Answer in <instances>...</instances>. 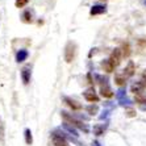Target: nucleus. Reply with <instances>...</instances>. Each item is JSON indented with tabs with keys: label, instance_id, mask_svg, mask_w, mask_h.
<instances>
[{
	"label": "nucleus",
	"instance_id": "5",
	"mask_svg": "<svg viewBox=\"0 0 146 146\" xmlns=\"http://www.w3.org/2000/svg\"><path fill=\"white\" fill-rule=\"evenodd\" d=\"M83 98L90 103H98L99 102V96H98V94H96V91L94 90V87L86 90V91L83 92Z\"/></svg>",
	"mask_w": 146,
	"mask_h": 146
},
{
	"label": "nucleus",
	"instance_id": "3",
	"mask_svg": "<svg viewBox=\"0 0 146 146\" xmlns=\"http://www.w3.org/2000/svg\"><path fill=\"white\" fill-rule=\"evenodd\" d=\"M75 44H72V42H68L67 45H66V49H65V61L67 62V63H70V62H72V59H74L75 57Z\"/></svg>",
	"mask_w": 146,
	"mask_h": 146
},
{
	"label": "nucleus",
	"instance_id": "17",
	"mask_svg": "<svg viewBox=\"0 0 146 146\" xmlns=\"http://www.w3.org/2000/svg\"><path fill=\"white\" fill-rule=\"evenodd\" d=\"M5 141V126H4V122L0 117V142L4 143Z\"/></svg>",
	"mask_w": 146,
	"mask_h": 146
},
{
	"label": "nucleus",
	"instance_id": "22",
	"mask_svg": "<svg viewBox=\"0 0 146 146\" xmlns=\"http://www.w3.org/2000/svg\"><path fill=\"white\" fill-rule=\"evenodd\" d=\"M28 1H29V0H16V1H15V5H16L17 8H23L28 4Z\"/></svg>",
	"mask_w": 146,
	"mask_h": 146
},
{
	"label": "nucleus",
	"instance_id": "13",
	"mask_svg": "<svg viewBox=\"0 0 146 146\" xmlns=\"http://www.w3.org/2000/svg\"><path fill=\"white\" fill-rule=\"evenodd\" d=\"M28 55H29V53H28V50H25V49H21V50L17 51L16 54V61L19 62V63H21V62L27 61Z\"/></svg>",
	"mask_w": 146,
	"mask_h": 146
},
{
	"label": "nucleus",
	"instance_id": "10",
	"mask_svg": "<svg viewBox=\"0 0 146 146\" xmlns=\"http://www.w3.org/2000/svg\"><path fill=\"white\" fill-rule=\"evenodd\" d=\"M132 92L133 94H136V95H141L145 90V84H143L142 82H136L134 84H132Z\"/></svg>",
	"mask_w": 146,
	"mask_h": 146
},
{
	"label": "nucleus",
	"instance_id": "14",
	"mask_svg": "<svg viewBox=\"0 0 146 146\" xmlns=\"http://www.w3.org/2000/svg\"><path fill=\"white\" fill-rule=\"evenodd\" d=\"M102 67L104 68V71L107 72H112L113 70H115V66H113V63L109 59H104V61L102 62Z\"/></svg>",
	"mask_w": 146,
	"mask_h": 146
},
{
	"label": "nucleus",
	"instance_id": "26",
	"mask_svg": "<svg viewBox=\"0 0 146 146\" xmlns=\"http://www.w3.org/2000/svg\"><path fill=\"white\" fill-rule=\"evenodd\" d=\"M145 4H146V0H145Z\"/></svg>",
	"mask_w": 146,
	"mask_h": 146
},
{
	"label": "nucleus",
	"instance_id": "8",
	"mask_svg": "<svg viewBox=\"0 0 146 146\" xmlns=\"http://www.w3.org/2000/svg\"><path fill=\"white\" fill-rule=\"evenodd\" d=\"M100 95H102L103 98H106V99H111L113 95H115V92L112 91L111 86H109L108 83H106V84L100 86Z\"/></svg>",
	"mask_w": 146,
	"mask_h": 146
},
{
	"label": "nucleus",
	"instance_id": "20",
	"mask_svg": "<svg viewBox=\"0 0 146 146\" xmlns=\"http://www.w3.org/2000/svg\"><path fill=\"white\" fill-rule=\"evenodd\" d=\"M23 21L24 23H32V13H31V11H27V12H24V15H23Z\"/></svg>",
	"mask_w": 146,
	"mask_h": 146
},
{
	"label": "nucleus",
	"instance_id": "24",
	"mask_svg": "<svg viewBox=\"0 0 146 146\" xmlns=\"http://www.w3.org/2000/svg\"><path fill=\"white\" fill-rule=\"evenodd\" d=\"M142 83H143V84L146 83V70L142 72Z\"/></svg>",
	"mask_w": 146,
	"mask_h": 146
},
{
	"label": "nucleus",
	"instance_id": "4",
	"mask_svg": "<svg viewBox=\"0 0 146 146\" xmlns=\"http://www.w3.org/2000/svg\"><path fill=\"white\" fill-rule=\"evenodd\" d=\"M51 138H53V143H54V146H68L67 141H66L65 136H63V133L59 134L58 130H55V132L51 134Z\"/></svg>",
	"mask_w": 146,
	"mask_h": 146
},
{
	"label": "nucleus",
	"instance_id": "11",
	"mask_svg": "<svg viewBox=\"0 0 146 146\" xmlns=\"http://www.w3.org/2000/svg\"><path fill=\"white\" fill-rule=\"evenodd\" d=\"M134 71H136V68H134V63L130 61L129 63L126 65V67L124 68V72H122V74H124L125 78H129V76H132V75L134 74Z\"/></svg>",
	"mask_w": 146,
	"mask_h": 146
},
{
	"label": "nucleus",
	"instance_id": "7",
	"mask_svg": "<svg viewBox=\"0 0 146 146\" xmlns=\"http://www.w3.org/2000/svg\"><path fill=\"white\" fill-rule=\"evenodd\" d=\"M121 58H122V51L121 49H115L112 51V54H111V58H109V61L113 63V66H119L120 62H121Z\"/></svg>",
	"mask_w": 146,
	"mask_h": 146
},
{
	"label": "nucleus",
	"instance_id": "12",
	"mask_svg": "<svg viewBox=\"0 0 146 146\" xmlns=\"http://www.w3.org/2000/svg\"><path fill=\"white\" fill-rule=\"evenodd\" d=\"M65 103L67 104L70 108L72 109V111H79V109H82V106L79 104L78 102H75V100H72V99L70 98H65Z\"/></svg>",
	"mask_w": 146,
	"mask_h": 146
},
{
	"label": "nucleus",
	"instance_id": "25",
	"mask_svg": "<svg viewBox=\"0 0 146 146\" xmlns=\"http://www.w3.org/2000/svg\"><path fill=\"white\" fill-rule=\"evenodd\" d=\"M92 146H100V143H99L98 141H94V142H92Z\"/></svg>",
	"mask_w": 146,
	"mask_h": 146
},
{
	"label": "nucleus",
	"instance_id": "1",
	"mask_svg": "<svg viewBox=\"0 0 146 146\" xmlns=\"http://www.w3.org/2000/svg\"><path fill=\"white\" fill-rule=\"evenodd\" d=\"M61 116H62V119L65 120V122H67V124H70V125L75 126V128H78V129H80V130H84L86 133L88 132V128H87V125H86V124H83L80 120L75 119L74 116L70 115L68 112H66V111H62Z\"/></svg>",
	"mask_w": 146,
	"mask_h": 146
},
{
	"label": "nucleus",
	"instance_id": "15",
	"mask_svg": "<svg viewBox=\"0 0 146 146\" xmlns=\"http://www.w3.org/2000/svg\"><path fill=\"white\" fill-rule=\"evenodd\" d=\"M107 124H98V125L94 126V134H96V136H102L103 133H104V130L107 129Z\"/></svg>",
	"mask_w": 146,
	"mask_h": 146
},
{
	"label": "nucleus",
	"instance_id": "19",
	"mask_svg": "<svg viewBox=\"0 0 146 146\" xmlns=\"http://www.w3.org/2000/svg\"><path fill=\"white\" fill-rule=\"evenodd\" d=\"M125 76H124V74H116L115 76V82L117 83L119 86H124L125 84Z\"/></svg>",
	"mask_w": 146,
	"mask_h": 146
},
{
	"label": "nucleus",
	"instance_id": "2",
	"mask_svg": "<svg viewBox=\"0 0 146 146\" xmlns=\"http://www.w3.org/2000/svg\"><path fill=\"white\" fill-rule=\"evenodd\" d=\"M116 98H117V100H119L120 106H122V107H132L133 103H132V100L126 96L125 90H124V88H121V90H119V91H117Z\"/></svg>",
	"mask_w": 146,
	"mask_h": 146
},
{
	"label": "nucleus",
	"instance_id": "21",
	"mask_svg": "<svg viewBox=\"0 0 146 146\" xmlns=\"http://www.w3.org/2000/svg\"><path fill=\"white\" fill-rule=\"evenodd\" d=\"M98 111H99L98 106H90V107H87V112H88L90 115H96V113H98Z\"/></svg>",
	"mask_w": 146,
	"mask_h": 146
},
{
	"label": "nucleus",
	"instance_id": "18",
	"mask_svg": "<svg viewBox=\"0 0 146 146\" xmlns=\"http://www.w3.org/2000/svg\"><path fill=\"white\" fill-rule=\"evenodd\" d=\"M24 134H25V142H27V145H32L33 143V136H32L31 129H25Z\"/></svg>",
	"mask_w": 146,
	"mask_h": 146
},
{
	"label": "nucleus",
	"instance_id": "6",
	"mask_svg": "<svg viewBox=\"0 0 146 146\" xmlns=\"http://www.w3.org/2000/svg\"><path fill=\"white\" fill-rule=\"evenodd\" d=\"M31 78H32V68H31V66H25V67H23V70H21V80H23V83H24L25 86L29 84Z\"/></svg>",
	"mask_w": 146,
	"mask_h": 146
},
{
	"label": "nucleus",
	"instance_id": "16",
	"mask_svg": "<svg viewBox=\"0 0 146 146\" xmlns=\"http://www.w3.org/2000/svg\"><path fill=\"white\" fill-rule=\"evenodd\" d=\"M63 128H65L68 133H71L74 137H78V132H76V128H75V126L70 125V124H67V122H63Z\"/></svg>",
	"mask_w": 146,
	"mask_h": 146
},
{
	"label": "nucleus",
	"instance_id": "23",
	"mask_svg": "<svg viewBox=\"0 0 146 146\" xmlns=\"http://www.w3.org/2000/svg\"><path fill=\"white\" fill-rule=\"evenodd\" d=\"M104 115H102L100 116V120H104V119H107V117H108V115H109V111H104Z\"/></svg>",
	"mask_w": 146,
	"mask_h": 146
},
{
	"label": "nucleus",
	"instance_id": "9",
	"mask_svg": "<svg viewBox=\"0 0 146 146\" xmlns=\"http://www.w3.org/2000/svg\"><path fill=\"white\" fill-rule=\"evenodd\" d=\"M107 12L106 5H102V4H98V5H94L90 11V15L91 16H96V15H103Z\"/></svg>",
	"mask_w": 146,
	"mask_h": 146
}]
</instances>
